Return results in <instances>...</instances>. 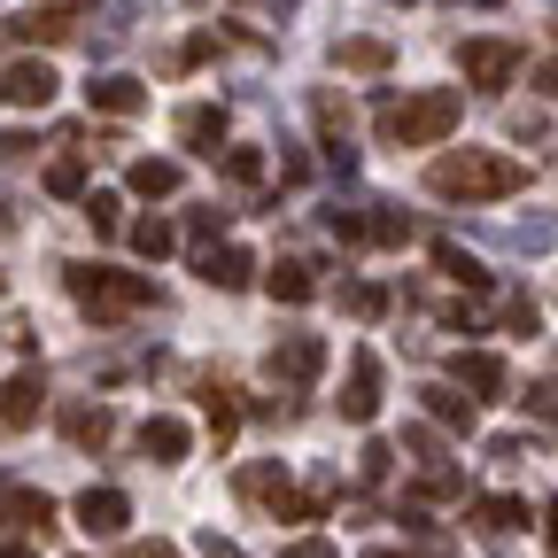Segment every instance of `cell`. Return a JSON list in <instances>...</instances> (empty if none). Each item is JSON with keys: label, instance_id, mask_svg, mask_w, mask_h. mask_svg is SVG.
Listing matches in <instances>:
<instances>
[{"label": "cell", "instance_id": "25", "mask_svg": "<svg viewBox=\"0 0 558 558\" xmlns=\"http://www.w3.org/2000/svg\"><path fill=\"white\" fill-rule=\"evenodd\" d=\"M427 411L442 418V427H458V435H473V396H458V388H427Z\"/></svg>", "mask_w": 558, "mask_h": 558}, {"label": "cell", "instance_id": "18", "mask_svg": "<svg viewBox=\"0 0 558 558\" xmlns=\"http://www.w3.org/2000/svg\"><path fill=\"white\" fill-rule=\"evenodd\" d=\"M458 388H473V396H505V357H488V349H458Z\"/></svg>", "mask_w": 558, "mask_h": 558}, {"label": "cell", "instance_id": "9", "mask_svg": "<svg viewBox=\"0 0 558 558\" xmlns=\"http://www.w3.org/2000/svg\"><path fill=\"white\" fill-rule=\"evenodd\" d=\"M70 512H78V527H86V535H101V543L132 527V505H124V488H86V497L70 505Z\"/></svg>", "mask_w": 558, "mask_h": 558}, {"label": "cell", "instance_id": "10", "mask_svg": "<svg viewBox=\"0 0 558 558\" xmlns=\"http://www.w3.org/2000/svg\"><path fill=\"white\" fill-rule=\"evenodd\" d=\"M0 527H24V535L54 527V497H47V488H16V481H0Z\"/></svg>", "mask_w": 558, "mask_h": 558}, {"label": "cell", "instance_id": "31", "mask_svg": "<svg viewBox=\"0 0 558 558\" xmlns=\"http://www.w3.org/2000/svg\"><path fill=\"white\" fill-rule=\"evenodd\" d=\"M418 497H458V465H427L418 473Z\"/></svg>", "mask_w": 558, "mask_h": 558}, {"label": "cell", "instance_id": "33", "mask_svg": "<svg viewBox=\"0 0 558 558\" xmlns=\"http://www.w3.org/2000/svg\"><path fill=\"white\" fill-rule=\"evenodd\" d=\"M388 458H396L388 442H365V458H357V473H365V481H388Z\"/></svg>", "mask_w": 558, "mask_h": 558}, {"label": "cell", "instance_id": "7", "mask_svg": "<svg viewBox=\"0 0 558 558\" xmlns=\"http://www.w3.org/2000/svg\"><path fill=\"white\" fill-rule=\"evenodd\" d=\"M341 418H357V427H373V418H380V357H373V349H357V357H349Z\"/></svg>", "mask_w": 558, "mask_h": 558}, {"label": "cell", "instance_id": "4", "mask_svg": "<svg viewBox=\"0 0 558 558\" xmlns=\"http://www.w3.org/2000/svg\"><path fill=\"white\" fill-rule=\"evenodd\" d=\"M458 70H465V86L497 94V86L520 78V47H512V39H465V47H458Z\"/></svg>", "mask_w": 558, "mask_h": 558}, {"label": "cell", "instance_id": "24", "mask_svg": "<svg viewBox=\"0 0 558 558\" xmlns=\"http://www.w3.org/2000/svg\"><path fill=\"white\" fill-rule=\"evenodd\" d=\"M47 194L86 202V156H54V163H47Z\"/></svg>", "mask_w": 558, "mask_h": 558}, {"label": "cell", "instance_id": "6", "mask_svg": "<svg viewBox=\"0 0 558 558\" xmlns=\"http://www.w3.org/2000/svg\"><path fill=\"white\" fill-rule=\"evenodd\" d=\"M264 365H271V380H288V388H311V380L326 373V341H318V333H288V341H279Z\"/></svg>", "mask_w": 558, "mask_h": 558}, {"label": "cell", "instance_id": "11", "mask_svg": "<svg viewBox=\"0 0 558 558\" xmlns=\"http://www.w3.org/2000/svg\"><path fill=\"white\" fill-rule=\"evenodd\" d=\"M39 411H47V380L39 373H9V380H0V427H32Z\"/></svg>", "mask_w": 558, "mask_h": 558}, {"label": "cell", "instance_id": "14", "mask_svg": "<svg viewBox=\"0 0 558 558\" xmlns=\"http://www.w3.org/2000/svg\"><path fill=\"white\" fill-rule=\"evenodd\" d=\"M186 442H194V427H186V418H171V411H156L148 427H140V458H156V465H179Z\"/></svg>", "mask_w": 558, "mask_h": 558}, {"label": "cell", "instance_id": "19", "mask_svg": "<svg viewBox=\"0 0 558 558\" xmlns=\"http://www.w3.org/2000/svg\"><path fill=\"white\" fill-rule=\"evenodd\" d=\"M264 288H271V303H311V295H318V271H311L303 256H288V264L264 271Z\"/></svg>", "mask_w": 558, "mask_h": 558}, {"label": "cell", "instance_id": "15", "mask_svg": "<svg viewBox=\"0 0 558 558\" xmlns=\"http://www.w3.org/2000/svg\"><path fill=\"white\" fill-rule=\"evenodd\" d=\"M62 435L78 442V450H101V442L117 435V411H109V403H70V411H62Z\"/></svg>", "mask_w": 558, "mask_h": 558}, {"label": "cell", "instance_id": "26", "mask_svg": "<svg viewBox=\"0 0 558 558\" xmlns=\"http://www.w3.org/2000/svg\"><path fill=\"white\" fill-rule=\"evenodd\" d=\"M241 497L279 505V497H288V473H279V465H248V473H241Z\"/></svg>", "mask_w": 558, "mask_h": 558}, {"label": "cell", "instance_id": "13", "mask_svg": "<svg viewBox=\"0 0 558 558\" xmlns=\"http://www.w3.org/2000/svg\"><path fill=\"white\" fill-rule=\"evenodd\" d=\"M194 271L209 279V288H226V295H233V288H248V279H256V256L226 241V248H202V256H194Z\"/></svg>", "mask_w": 558, "mask_h": 558}, {"label": "cell", "instance_id": "41", "mask_svg": "<svg viewBox=\"0 0 558 558\" xmlns=\"http://www.w3.org/2000/svg\"><path fill=\"white\" fill-rule=\"evenodd\" d=\"M209 558H241V550H233V543H209Z\"/></svg>", "mask_w": 558, "mask_h": 558}, {"label": "cell", "instance_id": "30", "mask_svg": "<svg viewBox=\"0 0 558 558\" xmlns=\"http://www.w3.org/2000/svg\"><path fill=\"white\" fill-rule=\"evenodd\" d=\"M341 303H349V318H380V311H388L380 288H341Z\"/></svg>", "mask_w": 558, "mask_h": 558}, {"label": "cell", "instance_id": "29", "mask_svg": "<svg viewBox=\"0 0 558 558\" xmlns=\"http://www.w3.org/2000/svg\"><path fill=\"white\" fill-rule=\"evenodd\" d=\"M233 418H241V411H233V396H226V388H209V435H218V450L233 442Z\"/></svg>", "mask_w": 558, "mask_h": 558}, {"label": "cell", "instance_id": "38", "mask_svg": "<svg viewBox=\"0 0 558 558\" xmlns=\"http://www.w3.org/2000/svg\"><path fill=\"white\" fill-rule=\"evenodd\" d=\"M535 86H543V94L558 101V62H543V70H535Z\"/></svg>", "mask_w": 558, "mask_h": 558}, {"label": "cell", "instance_id": "12", "mask_svg": "<svg viewBox=\"0 0 558 558\" xmlns=\"http://www.w3.org/2000/svg\"><path fill=\"white\" fill-rule=\"evenodd\" d=\"M86 101H94L101 117H140V109H148V86H140L132 70H109V78L86 86Z\"/></svg>", "mask_w": 558, "mask_h": 558}, {"label": "cell", "instance_id": "22", "mask_svg": "<svg viewBox=\"0 0 558 558\" xmlns=\"http://www.w3.org/2000/svg\"><path fill=\"white\" fill-rule=\"evenodd\" d=\"M435 264H442V279H458V288H488V271H481V256H465L458 241H435Z\"/></svg>", "mask_w": 558, "mask_h": 558}, {"label": "cell", "instance_id": "42", "mask_svg": "<svg viewBox=\"0 0 558 558\" xmlns=\"http://www.w3.org/2000/svg\"><path fill=\"white\" fill-rule=\"evenodd\" d=\"M365 558H411V550H388V543H380V550H365Z\"/></svg>", "mask_w": 558, "mask_h": 558}, {"label": "cell", "instance_id": "32", "mask_svg": "<svg viewBox=\"0 0 558 558\" xmlns=\"http://www.w3.org/2000/svg\"><path fill=\"white\" fill-rule=\"evenodd\" d=\"M505 326H512V333H535V326H543V311H535L527 295H512V303H505Z\"/></svg>", "mask_w": 558, "mask_h": 558}, {"label": "cell", "instance_id": "17", "mask_svg": "<svg viewBox=\"0 0 558 558\" xmlns=\"http://www.w3.org/2000/svg\"><path fill=\"white\" fill-rule=\"evenodd\" d=\"M179 179H186V171H179L171 156H140V163L124 171V186H132L140 202H163V194H179Z\"/></svg>", "mask_w": 558, "mask_h": 558}, {"label": "cell", "instance_id": "39", "mask_svg": "<svg viewBox=\"0 0 558 558\" xmlns=\"http://www.w3.org/2000/svg\"><path fill=\"white\" fill-rule=\"evenodd\" d=\"M543 535H550V550H558V497L543 505Z\"/></svg>", "mask_w": 558, "mask_h": 558}, {"label": "cell", "instance_id": "23", "mask_svg": "<svg viewBox=\"0 0 558 558\" xmlns=\"http://www.w3.org/2000/svg\"><path fill=\"white\" fill-rule=\"evenodd\" d=\"M333 54H341V70H365V78H380V70L396 62V54H388V39H341Z\"/></svg>", "mask_w": 558, "mask_h": 558}, {"label": "cell", "instance_id": "36", "mask_svg": "<svg viewBox=\"0 0 558 558\" xmlns=\"http://www.w3.org/2000/svg\"><path fill=\"white\" fill-rule=\"evenodd\" d=\"M520 403H535V411H543V418H558V380H543V388H527V396H520Z\"/></svg>", "mask_w": 558, "mask_h": 558}, {"label": "cell", "instance_id": "35", "mask_svg": "<svg viewBox=\"0 0 558 558\" xmlns=\"http://www.w3.org/2000/svg\"><path fill=\"white\" fill-rule=\"evenodd\" d=\"M279 558H333V543H326V535H303V543H288Z\"/></svg>", "mask_w": 558, "mask_h": 558}, {"label": "cell", "instance_id": "1", "mask_svg": "<svg viewBox=\"0 0 558 558\" xmlns=\"http://www.w3.org/2000/svg\"><path fill=\"white\" fill-rule=\"evenodd\" d=\"M427 186H435L442 202H505V194L527 186V171H520L512 156H488V148H442V156L427 163Z\"/></svg>", "mask_w": 558, "mask_h": 558}, {"label": "cell", "instance_id": "43", "mask_svg": "<svg viewBox=\"0 0 558 558\" xmlns=\"http://www.w3.org/2000/svg\"><path fill=\"white\" fill-rule=\"evenodd\" d=\"M0 233H9V209H0Z\"/></svg>", "mask_w": 558, "mask_h": 558}, {"label": "cell", "instance_id": "21", "mask_svg": "<svg viewBox=\"0 0 558 558\" xmlns=\"http://www.w3.org/2000/svg\"><path fill=\"white\" fill-rule=\"evenodd\" d=\"M520 520H527L520 497H481V505H473V527H481V535H512Z\"/></svg>", "mask_w": 558, "mask_h": 558}, {"label": "cell", "instance_id": "2", "mask_svg": "<svg viewBox=\"0 0 558 558\" xmlns=\"http://www.w3.org/2000/svg\"><path fill=\"white\" fill-rule=\"evenodd\" d=\"M62 288L86 318H132L156 303V279L148 271H109V264H62Z\"/></svg>", "mask_w": 558, "mask_h": 558}, {"label": "cell", "instance_id": "20", "mask_svg": "<svg viewBox=\"0 0 558 558\" xmlns=\"http://www.w3.org/2000/svg\"><path fill=\"white\" fill-rule=\"evenodd\" d=\"M124 233H132V256H148V264H163V256L179 248L171 218H140V226H124Z\"/></svg>", "mask_w": 558, "mask_h": 558}, {"label": "cell", "instance_id": "34", "mask_svg": "<svg viewBox=\"0 0 558 558\" xmlns=\"http://www.w3.org/2000/svg\"><path fill=\"white\" fill-rule=\"evenodd\" d=\"M403 233H411V226H403V218H396V209H380V218H373V241H388V248H396V241H403Z\"/></svg>", "mask_w": 558, "mask_h": 558}, {"label": "cell", "instance_id": "5", "mask_svg": "<svg viewBox=\"0 0 558 558\" xmlns=\"http://www.w3.org/2000/svg\"><path fill=\"white\" fill-rule=\"evenodd\" d=\"M54 86H62V78H54L39 54H9V62H0V101H9V109H47Z\"/></svg>", "mask_w": 558, "mask_h": 558}, {"label": "cell", "instance_id": "27", "mask_svg": "<svg viewBox=\"0 0 558 558\" xmlns=\"http://www.w3.org/2000/svg\"><path fill=\"white\" fill-rule=\"evenodd\" d=\"M86 226L109 241V233H124V202L117 194H86Z\"/></svg>", "mask_w": 558, "mask_h": 558}, {"label": "cell", "instance_id": "3", "mask_svg": "<svg viewBox=\"0 0 558 558\" xmlns=\"http://www.w3.org/2000/svg\"><path fill=\"white\" fill-rule=\"evenodd\" d=\"M465 117V101L450 86H427V94H411L396 109H380V140H396V148H435V140H450Z\"/></svg>", "mask_w": 558, "mask_h": 558}, {"label": "cell", "instance_id": "40", "mask_svg": "<svg viewBox=\"0 0 558 558\" xmlns=\"http://www.w3.org/2000/svg\"><path fill=\"white\" fill-rule=\"evenodd\" d=\"M0 558H39V550L32 543H0Z\"/></svg>", "mask_w": 558, "mask_h": 558}, {"label": "cell", "instance_id": "28", "mask_svg": "<svg viewBox=\"0 0 558 558\" xmlns=\"http://www.w3.org/2000/svg\"><path fill=\"white\" fill-rule=\"evenodd\" d=\"M226 179L233 186H264V156L256 148H226Z\"/></svg>", "mask_w": 558, "mask_h": 558}, {"label": "cell", "instance_id": "16", "mask_svg": "<svg viewBox=\"0 0 558 558\" xmlns=\"http://www.w3.org/2000/svg\"><path fill=\"white\" fill-rule=\"evenodd\" d=\"M179 140L194 156H218V140H226V109L218 101H194V109H179Z\"/></svg>", "mask_w": 558, "mask_h": 558}, {"label": "cell", "instance_id": "37", "mask_svg": "<svg viewBox=\"0 0 558 558\" xmlns=\"http://www.w3.org/2000/svg\"><path fill=\"white\" fill-rule=\"evenodd\" d=\"M124 558H179V550H171V543H132Z\"/></svg>", "mask_w": 558, "mask_h": 558}, {"label": "cell", "instance_id": "8", "mask_svg": "<svg viewBox=\"0 0 558 558\" xmlns=\"http://www.w3.org/2000/svg\"><path fill=\"white\" fill-rule=\"evenodd\" d=\"M70 32H78V9H70V0H39V9L16 16V39L24 47H62Z\"/></svg>", "mask_w": 558, "mask_h": 558}]
</instances>
